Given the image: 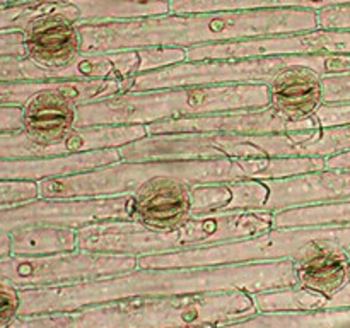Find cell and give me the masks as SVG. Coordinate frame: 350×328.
Masks as SVG:
<instances>
[{"label":"cell","instance_id":"cell-1","mask_svg":"<svg viewBox=\"0 0 350 328\" xmlns=\"http://www.w3.org/2000/svg\"><path fill=\"white\" fill-rule=\"evenodd\" d=\"M297 286L293 260L214 266L140 269L67 286L19 289V314L74 313L82 308L130 297L262 290Z\"/></svg>","mask_w":350,"mask_h":328},{"label":"cell","instance_id":"cell-2","mask_svg":"<svg viewBox=\"0 0 350 328\" xmlns=\"http://www.w3.org/2000/svg\"><path fill=\"white\" fill-rule=\"evenodd\" d=\"M314 29H318L317 10L250 9L167 12L139 19L81 24V38L82 51H115L142 46L191 48Z\"/></svg>","mask_w":350,"mask_h":328},{"label":"cell","instance_id":"cell-3","mask_svg":"<svg viewBox=\"0 0 350 328\" xmlns=\"http://www.w3.org/2000/svg\"><path fill=\"white\" fill-rule=\"evenodd\" d=\"M323 157H224L207 161H118L98 169L38 181V198L72 200L132 195L156 176H178L190 184L272 180L323 169Z\"/></svg>","mask_w":350,"mask_h":328},{"label":"cell","instance_id":"cell-4","mask_svg":"<svg viewBox=\"0 0 350 328\" xmlns=\"http://www.w3.org/2000/svg\"><path fill=\"white\" fill-rule=\"evenodd\" d=\"M273 228V212L238 210L191 215L173 229H150L132 219L92 222L77 229V249L120 255L183 251L250 238Z\"/></svg>","mask_w":350,"mask_h":328},{"label":"cell","instance_id":"cell-5","mask_svg":"<svg viewBox=\"0 0 350 328\" xmlns=\"http://www.w3.org/2000/svg\"><path fill=\"white\" fill-rule=\"evenodd\" d=\"M269 106L267 84L181 85L126 91L77 108L75 126L149 125L163 120Z\"/></svg>","mask_w":350,"mask_h":328},{"label":"cell","instance_id":"cell-6","mask_svg":"<svg viewBox=\"0 0 350 328\" xmlns=\"http://www.w3.org/2000/svg\"><path fill=\"white\" fill-rule=\"evenodd\" d=\"M258 313L246 290L130 297L72 313V328H208Z\"/></svg>","mask_w":350,"mask_h":328},{"label":"cell","instance_id":"cell-7","mask_svg":"<svg viewBox=\"0 0 350 328\" xmlns=\"http://www.w3.org/2000/svg\"><path fill=\"white\" fill-rule=\"evenodd\" d=\"M314 241H332L350 248V226H306V228H270L260 234L234 241L217 243L183 251L139 256L140 269L166 266H214L236 263L293 260Z\"/></svg>","mask_w":350,"mask_h":328},{"label":"cell","instance_id":"cell-8","mask_svg":"<svg viewBox=\"0 0 350 328\" xmlns=\"http://www.w3.org/2000/svg\"><path fill=\"white\" fill-rule=\"evenodd\" d=\"M122 161H207L224 157H296L289 132L161 133L118 147Z\"/></svg>","mask_w":350,"mask_h":328},{"label":"cell","instance_id":"cell-9","mask_svg":"<svg viewBox=\"0 0 350 328\" xmlns=\"http://www.w3.org/2000/svg\"><path fill=\"white\" fill-rule=\"evenodd\" d=\"M139 266V256L75 249L58 255H9L0 258V280L17 289L67 286L130 272Z\"/></svg>","mask_w":350,"mask_h":328},{"label":"cell","instance_id":"cell-10","mask_svg":"<svg viewBox=\"0 0 350 328\" xmlns=\"http://www.w3.org/2000/svg\"><path fill=\"white\" fill-rule=\"evenodd\" d=\"M289 65V55L236 60H185L137 75L130 84V91H150L181 85L267 84L273 75Z\"/></svg>","mask_w":350,"mask_h":328},{"label":"cell","instance_id":"cell-11","mask_svg":"<svg viewBox=\"0 0 350 328\" xmlns=\"http://www.w3.org/2000/svg\"><path fill=\"white\" fill-rule=\"evenodd\" d=\"M132 205V195L72 200L34 198L23 204L0 205V232L10 234L16 229L38 224L68 226L79 229L92 222L130 219Z\"/></svg>","mask_w":350,"mask_h":328},{"label":"cell","instance_id":"cell-12","mask_svg":"<svg viewBox=\"0 0 350 328\" xmlns=\"http://www.w3.org/2000/svg\"><path fill=\"white\" fill-rule=\"evenodd\" d=\"M187 60V48L142 46L115 51H82L68 67L58 72L57 81H122L132 84L146 72Z\"/></svg>","mask_w":350,"mask_h":328},{"label":"cell","instance_id":"cell-13","mask_svg":"<svg viewBox=\"0 0 350 328\" xmlns=\"http://www.w3.org/2000/svg\"><path fill=\"white\" fill-rule=\"evenodd\" d=\"M146 126L149 135H161V133H241V135H263V133H284L294 132V130L320 128L314 123L293 122V120L286 118L280 113L273 111L270 106L163 120V122L149 123Z\"/></svg>","mask_w":350,"mask_h":328},{"label":"cell","instance_id":"cell-14","mask_svg":"<svg viewBox=\"0 0 350 328\" xmlns=\"http://www.w3.org/2000/svg\"><path fill=\"white\" fill-rule=\"evenodd\" d=\"M263 181L269 187L263 210L269 212L350 200V167H323Z\"/></svg>","mask_w":350,"mask_h":328},{"label":"cell","instance_id":"cell-15","mask_svg":"<svg viewBox=\"0 0 350 328\" xmlns=\"http://www.w3.org/2000/svg\"><path fill=\"white\" fill-rule=\"evenodd\" d=\"M24 55L51 72L57 81L58 72L82 53L81 24L58 12L44 14L31 20L23 29Z\"/></svg>","mask_w":350,"mask_h":328},{"label":"cell","instance_id":"cell-16","mask_svg":"<svg viewBox=\"0 0 350 328\" xmlns=\"http://www.w3.org/2000/svg\"><path fill=\"white\" fill-rule=\"evenodd\" d=\"M132 221L150 229H173L191 217V184L178 176H156L132 193Z\"/></svg>","mask_w":350,"mask_h":328},{"label":"cell","instance_id":"cell-17","mask_svg":"<svg viewBox=\"0 0 350 328\" xmlns=\"http://www.w3.org/2000/svg\"><path fill=\"white\" fill-rule=\"evenodd\" d=\"M269 106L297 123H314V113L323 105V77L304 65H289L269 82Z\"/></svg>","mask_w":350,"mask_h":328},{"label":"cell","instance_id":"cell-18","mask_svg":"<svg viewBox=\"0 0 350 328\" xmlns=\"http://www.w3.org/2000/svg\"><path fill=\"white\" fill-rule=\"evenodd\" d=\"M297 286L328 299L350 282L347 248L332 241H314L293 258Z\"/></svg>","mask_w":350,"mask_h":328},{"label":"cell","instance_id":"cell-19","mask_svg":"<svg viewBox=\"0 0 350 328\" xmlns=\"http://www.w3.org/2000/svg\"><path fill=\"white\" fill-rule=\"evenodd\" d=\"M118 161H122L118 147L85 150L68 156L40 157V159H0V180L40 181L44 178L85 173Z\"/></svg>","mask_w":350,"mask_h":328},{"label":"cell","instance_id":"cell-20","mask_svg":"<svg viewBox=\"0 0 350 328\" xmlns=\"http://www.w3.org/2000/svg\"><path fill=\"white\" fill-rule=\"evenodd\" d=\"M77 249V229L68 226L38 224L10 232V255L43 256Z\"/></svg>","mask_w":350,"mask_h":328},{"label":"cell","instance_id":"cell-21","mask_svg":"<svg viewBox=\"0 0 350 328\" xmlns=\"http://www.w3.org/2000/svg\"><path fill=\"white\" fill-rule=\"evenodd\" d=\"M350 0H170V12H211V10L250 9H310L347 5Z\"/></svg>","mask_w":350,"mask_h":328},{"label":"cell","instance_id":"cell-22","mask_svg":"<svg viewBox=\"0 0 350 328\" xmlns=\"http://www.w3.org/2000/svg\"><path fill=\"white\" fill-rule=\"evenodd\" d=\"M294 156L330 157L350 150V123L289 132Z\"/></svg>","mask_w":350,"mask_h":328},{"label":"cell","instance_id":"cell-23","mask_svg":"<svg viewBox=\"0 0 350 328\" xmlns=\"http://www.w3.org/2000/svg\"><path fill=\"white\" fill-rule=\"evenodd\" d=\"M306 226H350V200L304 205L273 212V228Z\"/></svg>","mask_w":350,"mask_h":328},{"label":"cell","instance_id":"cell-24","mask_svg":"<svg viewBox=\"0 0 350 328\" xmlns=\"http://www.w3.org/2000/svg\"><path fill=\"white\" fill-rule=\"evenodd\" d=\"M252 297L258 313L318 310V308H325L327 304V297L301 286L253 292Z\"/></svg>","mask_w":350,"mask_h":328},{"label":"cell","instance_id":"cell-25","mask_svg":"<svg viewBox=\"0 0 350 328\" xmlns=\"http://www.w3.org/2000/svg\"><path fill=\"white\" fill-rule=\"evenodd\" d=\"M229 181L191 184V215H211L228 210L231 204Z\"/></svg>","mask_w":350,"mask_h":328},{"label":"cell","instance_id":"cell-26","mask_svg":"<svg viewBox=\"0 0 350 328\" xmlns=\"http://www.w3.org/2000/svg\"><path fill=\"white\" fill-rule=\"evenodd\" d=\"M53 81L50 70L27 58L26 55H0V82Z\"/></svg>","mask_w":350,"mask_h":328},{"label":"cell","instance_id":"cell-27","mask_svg":"<svg viewBox=\"0 0 350 328\" xmlns=\"http://www.w3.org/2000/svg\"><path fill=\"white\" fill-rule=\"evenodd\" d=\"M291 65H304L321 77L350 74V55L344 53H304L289 55Z\"/></svg>","mask_w":350,"mask_h":328},{"label":"cell","instance_id":"cell-28","mask_svg":"<svg viewBox=\"0 0 350 328\" xmlns=\"http://www.w3.org/2000/svg\"><path fill=\"white\" fill-rule=\"evenodd\" d=\"M38 198V181L0 180V205L23 204Z\"/></svg>","mask_w":350,"mask_h":328},{"label":"cell","instance_id":"cell-29","mask_svg":"<svg viewBox=\"0 0 350 328\" xmlns=\"http://www.w3.org/2000/svg\"><path fill=\"white\" fill-rule=\"evenodd\" d=\"M48 81L43 82H0V108L3 106H21L40 91Z\"/></svg>","mask_w":350,"mask_h":328},{"label":"cell","instance_id":"cell-30","mask_svg":"<svg viewBox=\"0 0 350 328\" xmlns=\"http://www.w3.org/2000/svg\"><path fill=\"white\" fill-rule=\"evenodd\" d=\"M3 328H72V313H46V314H19Z\"/></svg>","mask_w":350,"mask_h":328},{"label":"cell","instance_id":"cell-31","mask_svg":"<svg viewBox=\"0 0 350 328\" xmlns=\"http://www.w3.org/2000/svg\"><path fill=\"white\" fill-rule=\"evenodd\" d=\"M19 316V289L0 280V328L7 327Z\"/></svg>","mask_w":350,"mask_h":328},{"label":"cell","instance_id":"cell-32","mask_svg":"<svg viewBox=\"0 0 350 328\" xmlns=\"http://www.w3.org/2000/svg\"><path fill=\"white\" fill-rule=\"evenodd\" d=\"M318 126H334L350 123V101L345 102H323L314 113Z\"/></svg>","mask_w":350,"mask_h":328},{"label":"cell","instance_id":"cell-33","mask_svg":"<svg viewBox=\"0 0 350 328\" xmlns=\"http://www.w3.org/2000/svg\"><path fill=\"white\" fill-rule=\"evenodd\" d=\"M318 29H350V3L317 10Z\"/></svg>","mask_w":350,"mask_h":328},{"label":"cell","instance_id":"cell-34","mask_svg":"<svg viewBox=\"0 0 350 328\" xmlns=\"http://www.w3.org/2000/svg\"><path fill=\"white\" fill-rule=\"evenodd\" d=\"M323 101L345 102L350 101V74L323 79Z\"/></svg>","mask_w":350,"mask_h":328},{"label":"cell","instance_id":"cell-35","mask_svg":"<svg viewBox=\"0 0 350 328\" xmlns=\"http://www.w3.org/2000/svg\"><path fill=\"white\" fill-rule=\"evenodd\" d=\"M0 55H24L23 31L0 33Z\"/></svg>","mask_w":350,"mask_h":328},{"label":"cell","instance_id":"cell-36","mask_svg":"<svg viewBox=\"0 0 350 328\" xmlns=\"http://www.w3.org/2000/svg\"><path fill=\"white\" fill-rule=\"evenodd\" d=\"M17 128H21V108H17V106L0 108V132Z\"/></svg>","mask_w":350,"mask_h":328},{"label":"cell","instance_id":"cell-37","mask_svg":"<svg viewBox=\"0 0 350 328\" xmlns=\"http://www.w3.org/2000/svg\"><path fill=\"white\" fill-rule=\"evenodd\" d=\"M325 308H350V282L342 287L337 294L328 297Z\"/></svg>","mask_w":350,"mask_h":328},{"label":"cell","instance_id":"cell-38","mask_svg":"<svg viewBox=\"0 0 350 328\" xmlns=\"http://www.w3.org/2000/svg\"><path fill=\"white\" fill-rule=\"evenodd\" d=\"M325 159H327V167H350V150L325 157Z\"/></svg>","mask_w":350,"mask_h":328},{"label":"cell","instance_id":"cell-39","mask_svg":"<svg viewBox=\"0 0 350 328\" xmlns=\"http://www.w3.org/2000/svg\"><path fill=\"white\" fill-rule=\"evenodd\" d=\"M10 255V234L0 232V258H5Z\"/></svg>","mask_w":350,"mask_h":328},{"label":"cell","instance_id":"cell-40","mask_svg":"<svg viewBox=\"0 0 350 328\" xmlns=\"http://www.w3.org/2000/svg\"><path fill=\"white\" fill-rule=\"evenodd\" d=\"M26 2H34V0H0V7L17 5V3H26Z\"/></svg>","mask_w":350,"mask_h":328},{"label":"cell","instance_id":"cell-41","mask_svg":"<svg viewBox=\"0 0 350 328\" xmlns=\"http://www.w3.org/2000/svg\"><path fill=\"white\" fill-rule=\"evenodd\" d=\"M347 255H349V260H350V248H347Z\"/></svg>","mask_w":350,"mask_h":328}]
</instances>
